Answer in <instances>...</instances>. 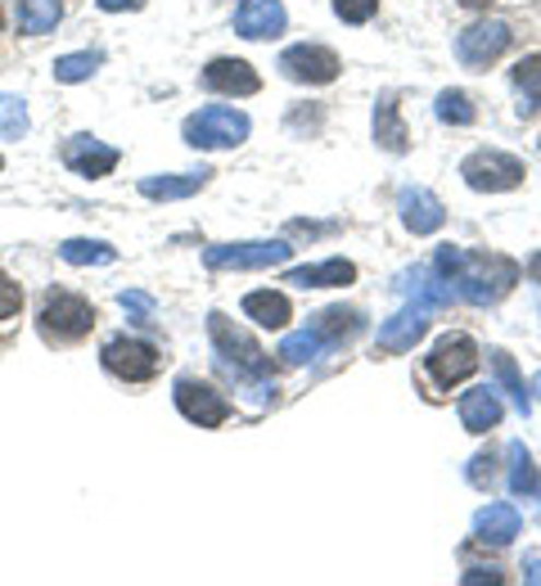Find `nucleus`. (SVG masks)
<instances>
[{"label": "nucleus", "instance_id": "f257e3e1", "mask_svg": "<svg viewBox=\"0 0 541 586\" xmlns=\"http://www.w3.org/2000/svg\"><path fill=\"white\" fill-rule=\"evenodd\" d=\"M519 284V262L501 253H460V267L451 271V293L474 307H492Z\"/></svg>", "mask_w": 541, "mask_h": 586}, {"label": "nucleus", "instance_id": "f03ea898", "mask_svg": "<svg viewBox=\"0 0 541 586\" xmlns=\"http://www.w3.org/2000/svg\"><path fill=\"white\" fill-rule=\"evenodd\" d=\"M244 140H248V118L239 108L208 104L195 118H186V144H195V150H235Z\"/></svg>", "mask_w": 541, "mask_h": 586}, {"label": "nucleus", "instance_id": "7ed1b4c3", "mask_svg": "<svg viewBox=\"0 0 541 586\" xmlns=\"http://www.w3.org/2000/svg\"><path fill=\"white\" fill-rule=\"evenodd\" d=\"M284 239H244V244H212L203 253L208 271H267V267H284L289 262Z\"/></svg>", "mask_w": 541, "mask_h": 586}, {"label": "nucleus", "instance_id": "20e7f679", "mask_svg": "<svg viewBox=\"0 0 541 586\" xmlns=\"http://www.w3.org/2000/svg\"><path fill=\"white\" fill-rule=\"evenodd\" d=\"M460 176H464V186L479 195H505L524 180V163L505 150H479L460 163Z\"/></svg>", "mask_w": 541, "mask_h": 586}, {"label": "nucleus", "instance_id": "39448f33", "mask_svg": "<svg viewBox=\"0 0 541 586\" xmlns=\"http://www.w3.org/2000/svg\"><path fill=\"white\" fill-rule=\"evenodd\" d=\"M91 325H95V312H91L86 298H78V293L55 289L42 307V335L50 343H78V339L91 335Z\"/></svg>", "mask_w": 541, "mask_h": 586}, {"label": "nucleus", "instance_id": "423d86ee", "mask_svg": "<svg viewBox=\"0 0 541 586\" xmlns=\"http://www.w3.org/2000/svg\"><path fill=\"white\" fill-rule=\"evenodd\" d=\"M510 42H515L510 23H501V19H483V23L464 27V32L456 36V55H460V63H464V68H487V63H496L505 50H510Z\"/></svg>", "mask_w": 541, "mask_h": 586}, {"label": "nucleus", "instance_id": "0eeeda50", "mask_svg": "<svg viewBox=\"0 0 541 586\" xmlns=\"http://www.w3.org/2000/svg\"><path fill=\"white\" fill-rule=\"evenodd\" d=\"M424 365H428L433 384L451 388V384H460V379H469V375L479 371V348H474V339H464V335H447V339L433 343V352L424 356Z\"/></svg>", "mask_w": 541, "mask_h": 586}, {"label": "nucleus", "instance_id": "6e6552de", "mask_svg": "<svg viewBox=\"0 0 541 586\" xmlns=\"http://www.w3.org/2000/svg\"><path fill=\"white\" fill-rule=\"evenodd\" d=\"M99 361H104L108 375H118L127 384H144V379L158 375V348L140 343V339H108Z\"/></svg>", "mask_w": 541, "mask_h": 586}, {"label": "nucleus", "instance_id": "1a4fd4ad", "mask_svg": "<svg viewBox=\"0 0 541 586\" xmlns=\"http://www.w3.org/2000/svg\"><path fill=\"white\" fill-rule=\"evenodd\" d=\"M176 411L199 429H222L231 420V401L203 379H180L176 384Z\"/></svg>", "mask_w": 541, "mask_h": 586}, {"label": "nucleus", "instance_id": "9d476101", "mask_svg": "<svg viewBox=\"0 0 541 586\" xmlns=\"http://www.w3.org/2000/svg\"><path fill=\"white\" fill-rule=\"evenodd\" d=\"M280 68H284V78H294V82H307V86H325V82H334L339 78V55L330 46H289L280 55Z\"/></svg>", "mask_w": 541, "mask_h": 586}, {"label": "nucleus", "instance_id": "9b49d317", "mask_svg": "<svg viewBox=\"0 0 541 586\" xmlns=\"http://www.w3.org/2000/svg\"><path fill=\"white\" fill-rule=\"evenodd\" d=\"M428 316L433 307L424 298H411L397 316H388L379 325V352H411L420 339H424V329H428Z\"/></svg>", "mask_w": 541, "mask_h": 586}, {"label": "nucleus", "instance_id": "f8f14e48", "mask_svg": "<svg viewBox=\"0 0 541 586\" xmlns=\"http://www.w3.org/2000/svg\"><path fill=\"white\" fill-rule=\"evenodd\" d=\"M289 14L280 0H244L239 14H235V32L248 36V42H275V36L284 32Z\"/></svg>", "mask_w": 541, "mask_h": 586}, {"label": "nucleus", "instance_id": "ddd939ff", "mask_svg": "<svg viewBox=\"0 0 541 586\" xmlns=\"http://www.w3.org/2000/svg\"><path fill=\"white\" fill-rule=\"evenodd\" d=\"M63 163L78 176L99 180V176H108L118 167V150H114V144H104V140H91V136H72L63 144Z\"/></svg>", "mask_w": 541, "mask_h": 586}, {"label": "nucleus", "instance_id": "4468645a", "mask_svg": "<svg viewBox=\"0 0 541 586\" xmlns=\"http://www.w3.org/2000/svg\"><path fill=\"white\" fill-rule=\"evenodd\" d=\"M203 86H208L212 95H258L262 78H258V72H252V63H244V59H212V63L203 68Z\"/></svg>", "mask_w": 541, "mask_h": 586}, {"label": "nucleus", "instance_id": "2eb2a0df", "mask_svg": "<svg viewBox=\"0 0 541 586\" xmlns=\"http://www.w3.org/2000/svg\"><path fill=\"white\" fill-rule=\"evenodd\" d=\"M397 208H402V226L411 235H433V231H443V222H447V208L433 190H402V203Z\"/></svg>", "mask_w": 541, "mask_h": 586}, {"label": "nucleus", "instance_id": "dca6fc26", "mask_svg": "<svg viewBox=\"0 0 541 586\" xmlns=\"http://www.w3.org/2000/svg\"><path fill=\"white\" fill-rule=\"evenodd\" d=\"M474 532L483 546H510L519 537V509L515 505H505V501H492L479 509V519H474Z\"/></svg>", "mask_w": 541, "mask_h": 586}, {"label": "nucleus", "instance_id": "f3484780", "mask_svg": "<svg viewBox=\"0 0 541 586\" xmlns=\"http://www.w3.org/2000/svg\"><path fill=\"white\" fill-rule=\"evenodd\" d=\"M361 312L356 307H325L316 320H311V329H316V339L325 343V348H343V343H352L356 335H361Z\"/></svg>", "mask_w": 541, "mask_h": 586}, {"label": "nucleus", "instance_id": "a211bd4d", "mask_svg": "<svg viewBox=\"0 0 541 586\" xmlns=\"http://www.w3.org/2000/svg\"><path fill=\"white\" fill-rule=\"evenodd\" d=\"M460 424L469 433H487L501 424V397L496 388H474V392H464L460 397Z\"/></svg>", "mask_w": 541, "mask_h": 586}, {"label": "nucleus", "instance_id": "6ab92c4d", "mask_svg": "<svg viewBox=\"0 0 541 586\" xmlns=\"http://www.w3.org/2000/svg\"><path fill=\"white\" fill-rule=\"evenodd\" d=\"M289 284H303V289H334V284H352L356 267L348 258H330V262H311V267H294L284 276Z\"/></svg>", "mask_w": 541, "mask_h": 586}, {"label": "nucleus", "instance_id": "aec40b11", "mask_svg": "<svg viewBox=\"0 0 541 586\" xmlns=\"http://www.w3.org/2000/svg\"><path fill=\"white\" fill-rule=\"evenodd\" d=\"M203 180H208V172L144 176V180H140V195H144V199H163V203H172V199H190V195H199V190H203Z\"/></svg>", "mask_w": 541, "mask_h": 586}, {"label": "nucleus", "instance_id": "412c9836", "mask_svg": "<svg viewBox=\"0 0 541 586\" xmlns=\"http://www.w3.org/2000/svg\"><path fill=\"white\" fill-rule=\"evenodd\" d=\"M375 140L384 144L388 154H407V122H402V114H397V99L392 95H379V104H375Z\"/></svg>", "mask_w": 541, "mask_h": 586}, {"label": "nucleus", "instance_id": "4be33fe9", "mask_svg": "<svg viewBox=\"0 0 541 586\" xmlns=\"http://www.w3.org/2000/svg\"><path fill=\"white\" fill-rule=\"evenodd\" d=\"M244 312L258 320L262 329H284L294 307H289L284 293H271V289H258V293H244Z\"/></svg>", "mask_w": 541, "mask_h": 586}, {"label": "nucleus", "instance_id": "5701e85b", "mask_svg": "<svg viewBox=\"0 0 541 586\" xmlns=\"http://www.w3.org/2000/svg\"><path fill=\"white\" fill-rule=\"evenodd\" d=\"M59 258L68 267H108V262H118V248H108L104 239H63Z\"/></svg>", "mask_w": 541, "mask_h": 586}, {"label": "nucleus", "instance_id": "b1692460", "mask_svg": "<svg viewBox=\"0 0 541 586\" xmlns=\"http://www.w3.org/2000/svg\"><path fill=\"white\" fill-rule=\"evenodd\" d=\"M59 14H63V0H19V23H23L27 36L55 32Z\"/></svg>", "mask_w": 541, "mask_h": 586}, {"label": "nucleus", "instance_id": "393cba45", "mask_svg": "<svg viewBox=\"0 0 541 586\" xmlns=\"http://www.w3.org/2000/svg\"><path fill=\"white\" fill-rule=\"evenodd\" d=\"M515 86H519V95H524V104H519V118L537 114V108H541V55L519 59V68H515Z\"/></svg>", "mask_w": 541, "mask_h": 586}, {"label": "nucleus", "instance_id": "a878e982", "mask_svg": "<svg viewBox=\"0 0 541 586\" xmlns=\"http://www.w3.org/2000/svg\"><path fill=\"white\" fill-rule=\"evenodd\" d=\"M320 352H330V348H325L320 339H316V329L307 325V329H298V335H284V343H280V361L284 365H307V361H316Z\"/></svg>", "mask_w": 541, "mask_h": 586}, {"label": "nucleus", "instance_id": "bb28decb", "mask_svg": "<svg viewBox=\"0 0 541 586\" xmlns=\"http://www.w3.org/2000/svg\"><path fill=\"white\" fill-rule=\"evenodd\" d=\"M505 456H510V492L515 496H532L541 483H537V465H532L528 447L524 443H510V447H505Z\"/></svg>", "mask_w": 541, "mask_h": 586}, {"label": "nucleus", "instance_id": "cd10ccee", "mask_svg": "<svg viewBox=\"0 0 541 586\" xmlns=\"http://www.w3.org/2000/svg\"><path fill=\"white\" fill-rule=\"evenodd\" d=\"M492 371H496L501 388H505V392L515 397V407H519V411L528 415V411H532V397H528V384H524V379H519V371H515L510 352H501V348H496V352H492Z\"/></svg>", "mask_w": 541, "mask_h": 586}, {"label": "nucleus", "instance_id": "c85d7f7f", "mask_svg": "<svg viewBox=\"0 0 541 586\" xmlns=\"http://www.w3.org/2000/svg\"><path fill=\"white\" fill-rule=\"evenodd\" d=\"M104 59L95 55V50H82V55H63V59H55V82H63V86H78V82H86L91 72L99 68Z\"/></svg>", "mask_w": 541, "mask_h": 586}, {"label": "nucleus", "instance_id": "c756f323", "mask_svg": "<svg viewBox=\"0 0 541 586\" xmlns=\"http://www.w3.org/2000/svg\"><path fill=\"white\" fill-rule=\"evenodd\" d=\"M438 118H443L447 127H469V122L479 118V108L469 104L464 91H443V95H438Z\"/></svg>", "mask_w": 541, "mask_h": 586}, {"label": "nucleus", "instance_id": "7c9ffc66", "mask_svg": "<svg viewBox=\"0 0 541 586\" xmlns=\"http://www.w3.org/2000/svg\"><path fill=\"white\" fill-rule=\"evenodd\" d=\"M0 131H5L10 140L27 136V108L19 95H0Z\"/></svg>", "mask_w": 541, "mask_h": 586}, {"label": "nucleus", "instance_id": "2f4dec72", "mask_svg": "<svg viewBox=\"0 0 541 586\" xmlns=\"http://www.w3.org/2000/svg\"><path fill=\"white\" fill-rule=\"evenodd\" d=\"M118 303H122V312H127V320H136V325H154V298L150 293H140V289H127V293H118Z\"/></svg>", "mask_w": 541, "mask_h": 586}, {"label": "nucleus", "instance_id": "473e14b6", "mask_svg": "<svg viewBox=\"0 0 541 586\" xmlns=\"http://www.w3.org/2000/svg\"><path fill=\"white\" fill-rule=\"evenodd\" d=\"M334 14L343 19V23H371L375 14H379V0H334Z\"/></svg>", "mask_w": 541, "mask_h": 586}, {"label": "nucleus", "instance_id": "72a5a7b5", "mask_svg": "<svg viewBox=\"0 0 541 586\" xmlns=\"http://www.w3.org/2000/svg\"><path fill=\"white\" fill-rule=\"evenodd\" d=\"M19 307H23V289H19L10 276H0V320L19 316Z\"/></svg>", "mask_w": 541, "mask_h": 586}, {"label": "nucleus", "instance_id": "f704fd0d", "mask_svg": "<svg viewBox=\"0 0 541 586\" xmlns=\"http://www.w3.org/2000/svg\"><path fill=\"white\" fill-rule=\"evenodd\" d=\"M492 456H474V460H469V483H474V488H487L492 483Z\"/></svg>", "mask_w": 541, "mask_h": 586}, {"label": "nucleus", "instance_id": "c9c22d12", "mask_svg": "<svg viewBox=\"0 0 541 586\" xmlns=\"http://www.w3.org/2000/svg\"><path fill=\"white\" fill-rule=\"evenodd\" d=\"M95 5H99L104 14H118V10H140L144 0H95Z\"/></svg>", "mask_w": 541, "mask_h": 586}, {"label": "nucleus", "instance_id": "e433bc0d", "mask_svg": "<svg viewBox=\"0 0 541 586\" xmlns=\"http://www.w3.org/2000/svg\"><path fill=\"white\" fill-rule=\"evenodd\" d=\"M474 582H501V573L496 569H469L464 573V586H474Z\"/></svg>", "mask_w": 541, "mask_h": 586}, {"label": "nucleus", "instance_id": "4c0bfd02", "mask_svg": "<svg viewBox=\"0 0 541 586\" xmlns=\"http://www.w3.org/2000/svg\"><path fill=\"white\" fill-rule=\"evenodd\" d=\"M524 582H537L541 586V555H528L524 560Z\"/></svg>", "mask_w": 541, "mask_h": 586}, {"label": "nucleus", "instance_id": "58836bf2", "mask_svg": "<svg viewBox=\"0 0 541 586\" xmlns=\"http://www.w3.org/2000/svg\"><path fill=\"white\" fill-rule=\"evenodd\" d=\"M528 280L541 284V253H532V258H528Z\"/></svg>", "mask_w": 541, "mask_h": 586}, {"label": "nucleus", "instance_id": "ea45409f", "mask_svg": "<svg viewBox=\"0 0 541 586\" xmlns=\"http://www.w3.org/2000/svg\"><path fill=\"white\" fill-rule=\"evenodd\" d=\"M460 5H474L479 10V5H487V0H460Z\"/></svg>", "mask_w": 541, "mask_h": 586}, {"label": "nucleus", "instance_id": "a19ab883", "mask_svg": "<svg viewBox=\"0 0 541 586\" xmlns=\"http://www.w3.org/2000/svg\"><path fill=\"white\" fill-rule=\"evenodd\" d=\"M532 388H537V392H541V375H537V384H532Z\"/></svg>", "mask_w": 541, "mask_h": 586}, {"label": "nucleus", "instance_id": "79ce46f5", "mask_svg": "<svg viewBox=\"0 0 541 586\" xmlns=\"http://www.w3.org/2000/svg\"><path fill=\"white\" fill-rule=\"evenodd\" d=\"M0 23H5V14H0Z\"/></svg>", "mask_w": 541, "mask_h": 586}, {"label": "nucleus", "instance_id": "37998d69", "mask_svg": "<svg viewBox=\"0 0 541 586\" xmlns=\"http://www.w3.org/2000/svg\"><path fill=\"white\" fill-rule=\"evenodd\" d=\"M0 167H5V159H0Z\"/></svg>", "mask_w": 541, "mask_h": 586}, {"label": "nucleus", "instance_id": "c03bdc74", "mask_svg": "<svg viewBox=\"0 0 541 586\" xmlns=\"http://www.w3.org/2000/svg\"><path fill=\"white\" fill-rule=\"evenodd\" d=\"M537 312H541V303H537Z\"/></svg>", "mask_w": 541, "mask_h": 586}]
</instances>
